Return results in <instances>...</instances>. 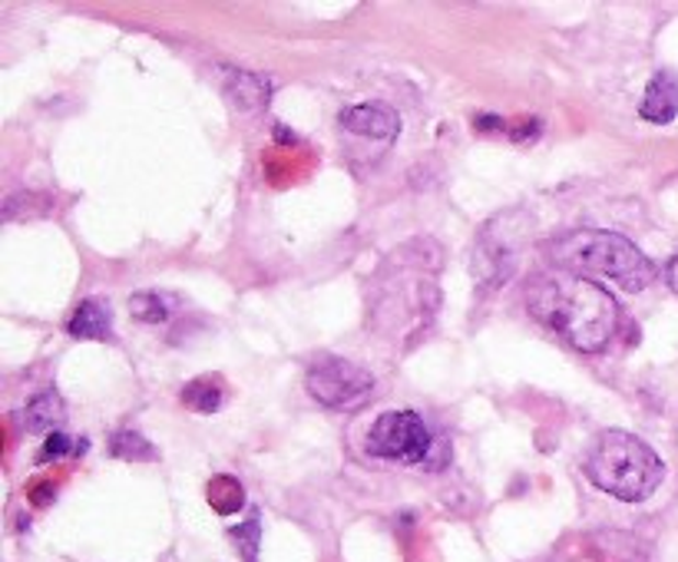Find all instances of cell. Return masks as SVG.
<instances>
[{
    "label": "cell",
    "mask_w": 678,
    "mask_h": 562,
    "mask_svg": "<svg viewBox=\"0 0 678 562\" xmlns=\"http://www.w3.org/2000/svg\"><path fill=\"white\" fill-rule=\"evenodd\" d=\"M527 308L583 354L606 351L619 328V305L609 288L560 268L527 288Z\"/></svg>",
    "instance_id": "1"
},
{
    "label": "cell",
    "mask_w": 678,
    "mask_h": 562,
    "mask_svg": "<svg viewBox=\"0 0 678 562\" xmlns=\"http://www.w3.org/2000/svg\"><path fill=\"white\" fill-rule=\"evenodd\" d=\"M547 255L560 272L609 278L625 291H642L655 278V265L635 242L609 229H573L547 242Z\"/></svg>",
    "instance_id": "2"
},
{
    "label": "cell",
    "mask_w": 678,
    "mask_h": 562,
    "mask_svg": "<svg viewBox=\"0 0 678 562\" xmlns=\"http://www.w3.org/2000/svg\"><path fill=\"white\" fill-rule=\"evenodd\" d=\"M583 470L593 486H599L602 493L622 503L648 500L665 480L662 457L645 440L625 431H606L589 450Z\"/></svg>",
    "instance_id": "3"
},
{
    "label": "cell",
    "mask_w": 678,
    "mask_h": 562,
    "mask_svg": "<svg viewBox=\"0 0 678 562\" xmlns=\"http://www.w3.org/2000/svg\"><path fill=\"white\" fill-rule=\"evenodd\" d=\"M365 450L375 460H388V463H407V467H430L440 470L447 463V447L440 444V437H434V431L427 427V421L417 411H388L381 414L365 440Z\"/></svg>",
    "instance_id": "4"
},
{
    "label": "cell",
    "mask_w": 678,
    "mask_h": 562,
    "mask_svg": "<svg viewBox=\"0 0 678 562\" xmlns=\"http://www.w3.org/2000/svg\"><path fill=\"white\" fill-rule=\"evenodd\" d=\"M375 374L348 357H318L304 374L308 394L331 411L365 404L375 394Z\"/></svg>",
    "instance_id": "5"
},
{
    "label": "cell",
    "mask_w": 678,
    "mask_h": 562,
    "mask_svg": "<svg viewBox=\"0 0 678 562\" xmlns=\"http://www.w3.org/2000/svg\"><path fill=\"white\" fill-rule=\"evenodd\" d=\"M517 239H514V232L506 229L503 236L493 229V226H486L483 229V236H480V242H476V249H473V272L486 282V285H499V282H506L514 275V268H517Z\"/></svg>",
    "instance_id": "6"
},
{
    "label": "cell",
    "mask_w": 678,
    "mask_h": 562,
    "mask_svg": "<svg viewBox=\"0 0 678 562\" xmlns=\"http://www.w3.org/2000/svg\"><path fill=\"white\" fill-rule=\"evenodd\" d=\"M337 123H342V129H348L355 136H368V139H381V142H391L401 133V116L391 106H384V103L348 106V110H342Z\"/></svg>",
    "instance_id": "7"
},
{
    "label": "cell",
    "mask_w": 678,
    "mask_h": 562,
    "mask_svg": "<svg viewBox=\"0 0 678 562\" xmlns=\"http://www.w3.org/2000/svg\"><path fill=\"white\" fill-rule=\"evenodd\" d=\"M639 116L655 123V126H665V123H671L678 116V77L671 70H658L648 80L642 106H639Z\"/></svg>",
    "instance_id": "8"
},
{
    "label": "cell",
    "mask_w": 678,
    "mask_h": 562,
    "mask_svg": "<svg viewBox=\"0 0 678 562\" xmlns=\"http://www.w3.org/2000/svg\"><path fill=\"white\" fill-rule=\"evenodd\" d=\"M67 334L77 341H106L113 337V311L103 298H83L67 324Z\"/></svg>",
    "instance_id": "9"
},
{
    "label": "cell",
    "mask_w": 678,
    "mask_h": 562,
    "mask_svg": "<svg viewBox=\"0 0 678 562\" xmlns=\"http://www.w3.org/2000/svg\"><path fill=\"white\" fill-rule=\"evenodd\" d=\"M64 417H67V408L57 391H44L24 408V427L31 434H54L57 424H64Z\"/></svg>",
    "instance_id": "10"
},
{
    "label": "cell",
    "mask_w": 678,
    "mask_h": 562,
    "mask_svg": "<svg viewBox=\"0 0 678 562\" xmlns=\"http://www.w3.org/2000/svg\"><path fill=\"white\" fill-rule=\"evenodd\" d=\"M222 401H226V381L219 374H203V378L183 388V404L193 408L196 414H216Z\"/></svg>",
    "instance_id": "11"
},
{
    "label": "cell",
    "mask_w": 678,
    "mask_h": 562,
    "mask_svg": "<svg viewBox=\"0 0 678 562\" xmlns=\"http://www.w3.org/2000/svg\"><path fill=\"white\" fill-rule=\"evenodd\" d=\"M229 93H232V100H235L239 106H245V110H258V106L268 103L272 80H265V77H258V73H245V70H239V73H232Z\"/></svg>",
    "instance_id": "12"
},
{
    "label": "cell",
    "mask_w": 678,
    "mask_h": 562,
    "mask_svg": "<svg viewBox=\"0 0 678 562\" xmlns=\"http://www.w3.org/2000/svg\"><path fill=\"white\" fill-rule=\"evenodd\" d=\"M110 454L119 457V460H133V463H149V460H159V450L136 431H116L113 440H110Z\"/></svg>",
    "instance_id": "13"
},
{
    "label": "cell",
    "mask_w": 678,
    "mask_h": 562,
    "mask_svg": "<svg viewBox=\"0 0 678 562\" xmlns=\"http://www.w3.org/2000/svg\"><path fill=\"white\" fill-rule=\"evenodd\" d=\"M173 298L169 295H159V291H139V295H133L129 298V311H133V318L136 321H142V324H162V321H169V314H173Z\"/></svg>",
    "instance_id": "14"
},
{
    "label": "cell",
    "mask_w": 678,
    "mask_h": 562,
    "mask_svg": "<svg viewBox=\"0 0 678 562\" xmlns=\"http://www.w3.org/2000/svg\"><path fill=\"white\" fill-rule=\"evenodd\" d=\"M209 503H212L216 513L232 516V513H239V506L245 503V490H242V483L232 480V477H212V480H209Z\"/></svg>",
    "instance_id": "15"
},
{
    "label": "cell",
    "mask_w": 678,
    "mask_h": 562,
    "mask_svg": "<svg viewBox=\"0 0 678 562\" xmlns=\"http://www.w3.org/2000/svg\"><path fill=\"white\" fill-rule=\"evenodd\" d=\"M229 536H232V542H235V549L245 562H258V549H262V516L258 513H252L245 523L232 526Z\"/></svg>",
    "instance_id": "16"
},
{
    "label": "cell",
    "mask_w": 678,
    "mask_h": 562,
    "mask_svg": "<svg viewBox=\"0 0 678 562\" xmlns=\"http://www.w3.org/2000/svg\"><path fill=\"white\" fill-rule=\"evenodd\" d=\"M83 450H87V444H73V437L54 431V434H47V440H44L41 463H47V460H60V457H67V454H83Z\"/></svg>",
    "instance_id": "17"
},
{
    "label": "cell",
    "mask_w": 678,
    "mask_h": 562,
    "mask_svg": "<svg viewBox=\"0 0 678 562\" xmlns=\"http://www.w3.org/2000/svg\"><path fill=\"white\" fill-rule=\"evenodd\" d=\"M473 129H480V133H490V129H496V133H510V126H506L499 116H476V119H473Z\"/></svg>",
    "instance_id": "18"
},
{
    "label": "cell",
    "mask_w": 678,
    "mask_h": 562,
    "mask_svg": "<svg viewBox=\"0 0 678 562\" xmlns=\"http://www.w3.org/2000/svg\"><path fill=\"white\" fill-rule=\"evenodd\" d=\"M54 496H57V486H54V483H41V486H34V493H31V500H34L37 506H47Z\"/></svg>",
    "instance_id": "19"
},
{
    "label": "cell",
    "mask_w": 678,
    "mask_h": 562,
    "mask_svg": "<svg viewBox=\"0 0 678 562\" xmlns=\"http://www.w3.org/2000/svg\"><path fill=\"white\" fill-rule=\"evenodd\" d=\"M665 282H668L671 291H678V255L665 265Z\"/></svg>",
    "instance_id": "20"
}]
</instances>
